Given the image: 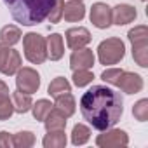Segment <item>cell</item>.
<instances>
[{"instance_id":"f546056e","label":"cell","mask_w":148,"mask_h":148,"mask_svg":"<svg viewBox=\"0 0 148 148\" xmlns=\"http://www.w3.org/2000/svg\"><path fill=\"white\" fill-rule=\"evenodd\" d=\"M2 146H5V148H12V146H14L12 136H11L9 132H5V131L0 132V148H2Z\"/></svg>"},{"instance_id":"8992f818","label":"cell","mask_w":148,"mask_h":148,"mask_svg":"<svg viewBox=\"0 0 148 148\" xmlns=\"http://www.w3.org/2000/svg\"><path fill=\"white\" fill-rule=\"evenodd\" d=\"M21 68V56L18 51L9 49V45L0 42V73L14 75Z\"/></svg>"},{"instance_id":"8fae6325","label":"cell","mask_w":148,"mask_h":148,"mask_svg":"<svg viewBox=\"0 0 148 148\" xmlns=\"http://www.w3.org/2000/svg\"><path fill=\"white\" fill-rule=\"evenodd\" d=\"M64 37H66V44H68L70 49H80V47H86L91 42V33L84 26H77V28L66 30Z\"/></svg>"},{"instance_id":"52a82bcc","label":"cell","mask_w":148,"mask_h":148,"mask_svg":"<svg viewBox=\"0 0 148 148\" xmlns=\"http://www.w3.org/2000/svg\"><path fill=\"white\" fill-rule=\"evenodd\" d=\"M16 86H18V91L33 94L40 87V75L33 68H19L16 75Z\"/></svg>"},{"instance_id":"30bf717a","label":"cell","mask_w":148,"mask_h":148,"mask_svg":"<svg viewBox=\"0 0 148 148\" xmlns=\"http://www.w3.org/2000/svg\"><path fill=\"white\" fill-rule=\"evenodd\" d=\"M108 131V129H106ZM129 143V138L120 129H112L105 134H99L96 139V145L101 148H113V146H125Z\"/></svg>"},{"instance_id":"6da1fadb","label":"cell","mask_w":148,"mask_h":148,"mask_svg":"<svg viewBox=\"0 0 148 148\" xmlns=\"http://www.w3.org/2000/svg\"><path fill=\"white\" fill-rule=\"evenodd\" d=\"M124 99L120 92L106 86H92L80 99L82 117L98 131L112 129L122 117Z\"/></svg>"},{"instance_id":"83f0119b","label":"cell","mask_w":148,"mask_h":148,"mask_svg":"<svg viewBox=\"0 0 148 148\" xmlns=\"http://www.w3.org/2000/svg\"><path fill=\"white\" fill-rule=\"evenodd\" d=\"M132 113H134V117H136L139 122H145V120L148 119V99H139V101L134 105Z\"/></svg>"},{"instance_id":"7402d4cb","label":"cell","mask_w":148,"mask_h":148,"mask_svg":"<svg viewBox=\"0 0 148 148\" xmlns=\"http://www.w3.org/2000/svg\"><path fill=\"white\" fill-rule=\"evenodd\" d=\"M47 92H49L51 98H56V96H59V94L70 92V82H68L64 77H58V79H54V80L49 84Z\"/></svg>"},{"instance_id":"f1b7e54d","label":"cell","mask_w":148,"mask_h":148,"mask_svg":"<svg viewBox=\"0 0 148 148\" xmlns=\"http://www.w3.org/2000/svg\"><path fill=\"white\" fill-rule=\"evenodd\" d=\"M63 5H64V2L63 0H56V4H54V7L51 9V12H49V21L52 23V25H56V23H59V19L63 18Z\"/></svg>"},{"instance_id":"5bb4252c","label":"cell","mask_w":148,"mask_h":148,"mask_svg":"<svg viewBox=\"0 0 148 148\" xmlns=\"http://www.w3.org/2000/svg\"><path fill=\"white\" fill-rule=\"evenodd\" d=\"M9 92L11 91L7 84L0 80V120H7L14 113V106H12V99Z\"/></svg>"},{"instance_id":"4316f807","label":"cell","mask_w":148,"mask_h":148,"mask_svg":"<svg viewBox=\"0 0 148 148\" xmlns=\"http://www.w3.org/2000/svg\"><path fill=\"white\" fill-rule=\"evenodd\" d=\"M94 79L91 70H73V84L77 87H84L87 84H91Z\"/></svg>"},{"instance_id":"3957f363","label":"cell","mask_w":148,"mask_h":148,"mask_svg":"<svg viewBox=\"0 0 148 148\" xmlns=\"http://www.w3.org/2000/svg\"><path fill=\"white\" fill-rule=\"evenodd\" d=\"M101 79L105 82L112 84V86L120 87L127 94H136L143 89V79L138 73H131V71H125V70H120V68L105 70L101 73Z\"/></svg>"},{"instance_id":"9c48e42d","label":"cell","mask_w":148,"mask_h":148,"mask_svg":"<svg viewBox=\"0 0 148 148\" xmlns=\"http://www.w3.org/2000/svg\"><path fill=\"white\" fill-rule=\"evenodd\" d=\"M94 64V54L91 49L80 47V49H73L70 56V68L71 70H91Z\"/></svg>"},{"instance_id":"44dd1931","label":"cell","mask_w":148,"mask_h":148,"mask_svg":"<svg viewBox=\"0 0 148 148\" xmlns=\"http://www.w3.org/2000/svg\"><path fill=\"white\" fill-rule=\"evenodd\" d=\"M91 138V129L84 124H75L71 131V143L73 145H84Z\"/></svg>"},{"instance_id":"ffe728a7","label":"cell","mask_w":148,"mask_h":148,"mask_svg":"<svg viewBox=\"0 0 148 148\" xmlns=\"http://www.w3.org/2000/svg\"><path fill=\"white\" fill-rule=\"evenodd\" d=\"M66 145V134L64 131H47L44 138L45 148H63Z\"/></svg>"},{"instance_id":"e0dca14e","label":"cell","mask_w":148,"mask_h":148,"mask_svg":"<svg viewBox=\"0 0 148 148\" xmlns=\"http://www.w3.org/2000/svg\"><path fill=\"white\" fill-rule=\"evenodd\" d=\"M44 124H45L47 131H64V127H66V117L61 115L56 108H52L47 113V117L44 119Z\"/></svg>"},{"instance_id":"484cf974","label":"cell","mask_w":148,"mask_h":148,"mask_svg":"<svg viewBox=\"0 0 148 148\" xmlns=\"http://www.w3.org/2000/svg\"><path fill=\"white\" fill-rule=\"evenodd\" d=\"M12 139H14V146H18V148H30V146L35 145V136L30 131L18 132V134L12 136Z\"/></svg>"},{"instance_id":"9a60e30c","label":"cell","mask_w":148,"mask_h":148,"mask_svg":"<svg viewBox=\"0 0 148 148\" xmlns=\"http://www.w3.org/2000/svg\"><path fill=\"white\" fill-rule=\"evenodd\" d=\"M47 44V58H51L52 61H58L63 58L64 54V45H63V37L59 33H52L47 37L45 40Z\"/></svg>"},{"instance_id":"277c9868","label":"cell","mask_w":148,"mask_h":148,"mask_svg":"<svg viewBox=\"0 0 148 148\" xmlns=\"http://www.w3.org/2000/svg\"><path fill=\"white\" fill-rule=\"evenodd\" d=\"M23 47H25L26 59L33 64H42L47 59V44L42 35L33 32L26 33L23 37Z\"/></svg>"},{"instance_id":"603a6c76","label":"cell","mask_w":148,"mask_h":148,"mask_svg":"<svg viewBox=\"0 0 148 148\" xmlns=\"http://www.w3.org/2000/svg\"><path fill=\"white\" fill-rule=\"evenodd\" d=\"M54 108V105L49 101V99H38L37 103L32 105V110H33V117L40 122H44V119L47 117V113Z\"/></svg>"},{"instance_id":"ba28073f","label":"cell","mask_w":148,"mask_h":148,"mask_svg":"<svg viewBox=\"0 0 148 148\" xmlns=\"http://www.w3.org/2000/svg\"><path fill=\"white\" fill-rule=\"evenodd\" d=\"M91 23L99 30L110 28V25H112V7H108L103 2L92 4V7H91Z\"/></svg>"},{"instance_id":"d4e9b609","label":"cell","mask_w":148,"mask_h":148,"mask_svg":"<svg viewBox=\"0 0 148 148\" xmlns=\"http://www.w3.org/2000/svg\"><path fill=\"white\" fill-rule=\"evenodd\" d=\"M129 40H131L132 45H136V44H146L148 42V28L145 25L134 26L129 32Z\"/></svg>"},{"instance_id":"7c38bea8","label":"cell","mask_w":148,"mask_h":148,"mask_svg":"<svg viewBox=\"0 0 148 148\" xmlns=\"http://www.w3.org/2000/svg\"><path fill=\"white\" fill-rule=\"evenodd\" d=\"M86 16V7L82 4V0H70L63 5V18L64 21L75 23V21H82Z\"/></svg>"},{"instance_id":"2e32d148","label":"cell","mask_w":148,"mask_h":148,"mask_svg":"<svg viewBox=\"0 0 148 148\" xmlns=\"http://www.w3.org/2000/svg\"><path fill=\"white\" fill-rule=\"evenodd\" d=\"M54 108H56L61 115H64V117L68 119V117H71L73 113H75V99H73V96H71L70 92L59 94V96H56V105H54Z\"/></svg>"},{"instance_id":"7a4b0ae2","label":"cell","mask_w":148,"mask_h":148,"mask_svg":"<svg viewBox=\"0 0 148 148\" xmlns=\"http://www.w3.org/2000/svg\"><path fill=\"white\" fill-rule=\"evenodd\" d=\"M4 2L18 23L23 26H33L49 16L56 0H4Z\"/></svg>"},{"instance_id":"4fadbf2b","label":"cell","mask_w":148,"mask_h":148,"mask_svg":"<svg viewBox=\"0 0 148 148\" xmlns=\"http://www.w3.org/2000/svg\"><path fill=\"white\" fill-rule=\"evenodd\" d=\"M136 9L132 5H127V4H119L113 11H112V23L122 26V25H127V23H132L136 19Z\"/></svg>"},{"instance_id":"5b68a950","label":"cell","mask_w":148,"mask_h":148,"mask_svg":"<svg viewBox=\"0 0 148 148\" xmlns=\"http://www.w3.org/2000/svg\"><path fill=\"white\" fill-rule=\"evenodd\" d=\"M125 54V45L120 38L112 37L99 44L98 47V58L101 64H117Z\"/></svg>"},{"instance_id":"ac0fdd59","label":"cell","mask_w":148,"mask_h":148,"mask_svg":"<svg viewBox=\"0 0 148 148\" xmlns=\"http://www.w3.org/2000/svg\"><path fill=\"white\" fill-rule=\"evenodd\" d=\"M32 94H26V92H21V91H16L12 92V106H14V112L18 113H26L28 110H32Z\"/></svg>"},{"instance_id":"d6986e66","label":"cell","mask_w":148,"mask_h":148,"mask_svg":"<svg viewBox=\"0 0 148 148\" xmlns=\"http://www.w3.org/2000/svg\"><path fill=\"white\" fill-rule=\"evenodd\" d=\"M21 40V30L14 25H7L0 30V42L5 45H14Z\"/></svg>"},{"instance_id":"cb8c5ba5","label":"cell","mask_w":148,"mask_h":148,"mask_svg":"<svg viewBox=\"0 0 148 148\" xmlns=\"http://www.w3.org/2000/svg\"><path fill=\"white\" fill-rule=\"evenodd\" d=\"M132 58L141 68H146L148 66V42L132 45Z\"/></svg>"}]
</instances>
